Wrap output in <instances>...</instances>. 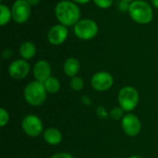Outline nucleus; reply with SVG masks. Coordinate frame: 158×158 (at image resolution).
<instances>
[{"instance_id": "30", "label": "nucleus", "mask_w": 158, "mask_h": 158, "mask_svg": "<svg viewBox=\"0 0 158 158\" xmlns=\"http://www.w3.org/2000/svg\"><path fill=\"white\" fill-rule=\"evenodd\" d=\"M0 1H3V0H0Z\"/></svg>"}, {"instance_id": "5", "label": "nucleus", "mask_w": 158, "mask_h": 158, "mask_svg": "<svg viewBox=\"0 0 158 158\" xmlns=\"http://www.w3.org/2000/svg\"><path fill=\"white\" fill-rule=\"evenodd\" d=\"M75 35L81 40H91L94 38L98 32V25L90 19H80L74 26Z\"/></svg>"}, {"instance_id": "3", "label": "nucleus", "mask_w": 158, "mask_h": 158, "mask_svg": "<svg viewBox=\"0 0 158 158\" xmlns=\"http://www.w3.org/2000/svg\"><path fill=\"white\" fill-rule=\"evenodd\" d=\"M23 94L24 98L29 105L32 106H39L44 103L47 92L44 88V83L33 81L26 85Z\"/></svg>"}, {"instance_id": "25", "label": "nucleus", "mask_w": 158, "mask_h": 158, "mask_svg": "<svg viewBox=\"0 0 158 158\" xmlns=\"http://www.w3.org/2000/svg\"><path fill=\"white\" fill-rule=\"evenodd\" d=\"M31 6H36L40 3V0H26Z\"/></svg>"}, {"instance_id": "20", "label": "nucleus", "mask_w": 158, "mask_h": 158, "mask_svg": "<svg viewBox=\"0 0 158 158\" xmlns=\"http://www.w3.org/2000/svg\"><path fill=\"white\" fill-rule=\"evenodd\" d=\"M8 120H9L8 113L4 108H1L0 109V126L5 127L7 124Z\"/></svg>"}, {"instance_id": "4", "label": "nucleus", "mask_w": 158, "mask_h": 158, "mask_svg": "<svg viewBox=\"0 0 158 158\" xmlns=\"http://www.w3.org/2000/svg\"><path fill=\"white\" fill-rule=\"evenodd\" d=\"M119 106L124 111L133 110L139 103V94L137 90L131 86L123 87L118 95Z\"/></svg>"}, {"instance_id": "16", "label": "nucleus", "mask_w": 158, "mask_h": 158, "mask_svg": "<svg viewBox=\"0 0 158 158\" xmlns=\"http://www.w3.org/2000/svg\"><path fill=\"white\" fill-rule=\"evenodd\" d=\"M44 88H45L46 92L49 93V94H56L60 89V82L55 77L48 78L44 82Z\"/></svg>"}, {"instance_id": "22", "label": "nucleus", "mask_w": 158, "mask_h": 158, "mask_svg": "<svg viewBox=\"0 0 158 158\" xmlns=\"http://www.w3.org/2000/svg\"><path fill=\"white\" fill-rule=\"evenodd\" d=\"M129 7H130V5L128 4L127 1H124L122 0L120 3H119V6L118 8L121 10V11H126V10H129Z\"/></svg>"}, {"instance_id": "10", "label": "nucleus", "mask_w": 158, "mask_h": 158, "mask_svg": "<svg viewBox=\"0 0 158 158\" xmlns=\"http://www.w3.org/2000/svg\"><path fill=\"white\" fill-rule=\"evenodd\" d=\"M30 72V65L25 59L14 60L8 68L9 75L16 80H22Z\"/></svg>"}, {"instance_id": "7", "label": "nucleus", "mask_w": 158, "mask_h": 158, "mask_svg": "<svg viewBox=\"0 0 158 158\" xmlns=\"http://www.w3.org/2000/svg\"><path fill=\"white\" fill-rule=\"evenodd\" d=\"M12 19L17 23L26 22L31 16V5L26 0H16L11 8Z\"/></svg>"}, {"instance_id": "8", "label": "nucleus", "mask_w": 158, "mask_h": 158, "mask_svg": "<svg viewBox=\"0 0 158 158\" xmlns=\"http://www.w3.org/2000/svg\"><path fill=\"white\" fill-rule=\"evenodd\" d=\"M114 82L113 76L107 71L96 72L91 80V84L93 88L98 92H105L109 90Z\"/></svg>"}, {"instance_id": "24", "label": "nucleus", "mask_w": 158, "mask_h": 158, "mask_svg": "<svg viewBox=\"0 0 158 158\" xmlns=\"http://www.w3.org/2000/svg\"><path fill=\"white\" fill-rule=\"evenodd\" d=\"M12 55H13V51H12L11 49H5V50L3 51V57H4L5 59L10 58V57L12 56Z\"/></svg>"}, {"instance_id": "17", "label": "nucleus", "mask_w": 158, "mask_h": 158, "mask_svg": "<svg viewBox=\"0 0 158 158\" xmlns=\"http://www.w3.org/2000/svg\"><path fill=\"white\" fill-rule=\"evenodd\" d=\"M0 25L4 26L9 22L10 19L12 18V13L11 10L3 4L0 5Z\"/></svg>"}, {"instance_id": "28", "label": "nucleus", "mask_w": 158, "mask_h": 158, "mask_svg": "<svg viewBox=\"0 0 158 158\" xmlns=\"http://www.w3.org/2000/svg\"><path fill=\"white\" fill-rule=\"evenodd\" d=\"M130 158H142V157H140V156H131Z\"/></svg>"}, {"instance_id": "6", "label": "nucleus", "mask_w": 158, "mask_h": 158, "mask_svg": "<svg viewBox=\"0 0 158 158\" xmlns=\"http://www.w3.org/2000/svg\"><path fill=\"white\" fill-rule=\"evenodd\" d=\"M21 128L23 131L30 137H37L39 136L44 129L43 122L35 115H27L22 122H21Z\"/></svg>"}, {"instance_id": "1", "label": "nucleus", "mask_w": 158, "mask_h": 158, "mask_svg": "<svg viewBox=\"0 0 158 158\" xmlns=\"http://www.w3.org/2000/svg\"><path fill=\"white\" fill-rule=\"evenodd\" d=\"M55 14L60 24L67 27L75 25L81 18V10L79 6L75 3L67 0L60 1L56 4Z\"/></svg>"}, {"instance_id": "13", "label": "nucleus", "mask_w": 158, "mask_h": 158, "mask_svg": "<svg viewBox=\"0 0 158 158\" xmlns=\"http://www.w3.org/2000/svg\"><path fill=\"white\" fill-rule=\"evenodd\" d=\"M44 140L50 145H57L62 141L61 132L56 128H48L44 131Z\"/></svg>"}, {"instance_id": "2", "label": "nucleus", "mask_w": 158, "mask_h": 158, "mask_svg": "<svg viewBox=\"0 0 158 158\" xmlns=\"http://www.w3.org/2000/svg\"><path fill=\"white\" fill-rule=\"evenodd\" d=\"M129 14L139 24H147L152 21L154 12L152 6L143 0H134L130 4Z\"/></svg>"}, {"instance_id": "21", "label": "nucleus", "mask_w": 158, "mask_h": 158, "mask_svg": "<svg viewBox=\"0 0 158 158\" xmlns=\"http://www.w3.org/2000/svg\"><path fill=\"white\" fill-rule=\"evenodd\" d=\"M94 3L100 8H108L109 6H111L113 0H94Z\"/></svg>"}, {"instance_id": "12", "label": "nucleus", "mask_w": 158, "mask_h": 158, "mask_svg": "<svg viewBox=\"0 0 158 158\" xmlns=\"http://www.w3.org/2000/svg\"><path fill=\"white\" fill-rule=\"evenodd\" d=\"M33 76L35 81L44 83L48 78L51 77V66L45 60H39L33 66Z\"/></svg>"}, {"instance_id": "18", "label": "nucleus", "mask_w": 158, "mask_h": 158, "mask_svg": "<svg viewBox=\"0 0 158 158\" xmlns=\"http://www.w3.org/2000/svg\"><path fill=\"white\" fill-rule=\"evenodd\" d=\"M83 85H84V82H83V80L81 77L75 76V77L71 78V80H70V87H71V89L73 91H75V92L81 91L83 88Z\"/></svg>"}, {"instance_id": "26", "label": "nucleus", "mask_w": 158, "mask_h": 158, "mask_svg": "<svg viewBox=\"0 0 158 158\" xmlns=\"http://www.w3.org/2000/svg\"><path fill=\"white\" fill-rule=\"evenodd\" d=\"M75 3H78V4H87L89 3L91 0H73Z\"/></svg>"}, {"instance_id": "19", "label": "nucleus", "mask_w": 158, "mask_h": 158, "mask_svg": "<svg viewBox=\"0 0 158 158\" xmlns=\"http://www.w3.org/2000/svg\"><path fill=\"white\" fill-rule=\"evenodd\" d=\"M110 117L114 119V120H118L120 118H123L124 117V110L120 107V106H118V107H115L111 110L110 112Z\"/></svg>"}, {"instance_id": "15", "label": "nucleus", "mask_w": 158, "mask_h": 158, "mask_svg": "<svg viewBox=\"0 0 158 158\" xmlns=\"http://www.w3.org/2000/svg\"><path fill=\"white\" fill-rule=\"evenodd\" d=\"M19 53L23 59H25V60L31 59L36 54V46L31 42H29V41L24 42L20 44L19 49Z\"/></svg>"}, {"instance_id": "9", "label": "nucleus", "mask_w": 158, "mask_h": 158, "mask_svg": "<svg viewBox=\"0 0 158 158\" xmlns=\"http://www.w3.org/2000/svg\"><path fill=\"white\" fill-rule=\"evenodd\" d=\"M123 131L131 137L137 136L142 130V124L139 118L133 114H126L121 121Z\"/></svg>"}, {"instance_id": "14", "label": "nucleus", "mask_w": 158, "mask_h": 158, "mask_svg": "<svg viewBox=\"0 0 158 158\" xmlns=\"http://www.w3.org/2000/svg\"><path fill=\"white\" fill-rule=\"evenodd\" d=\"M63 69H64V72L67 76L73 78L79 73V71L81 69V64L77 58L69 57L65 61Z\"/></svg>"}, {"instance_id": "23", "label": "nucleus", "mask_w": 158, "mask_h": 158, "mask_svg": "<svg viewBox=\"0 0 158 158\" xmlns=\"http://www.w3.org/2000/svg\"><path fill=\"white\" fill-rule=\"evenodd\" d=\"M50 158H74L71 155L69 154H67V153H59V154H56L53 156H51Z\"/></svg>"}, {"instance_id": "27", "label": "nucleus", "mask_w": 158, "mask_h": 158, "mask_svg": "<svg viewBox=\"0 0 158 158\" xmlns=\"http://www.w3.org/2000/svg\"><path fill=\"white\" fill-rule=\"evenodd\" d=\"M152 3L156 8H158V0H152Z\"/></svg>"}, {"instance_id": "29", "label": "nucleus", "mask_w": 158, "mask_h": 158, "mask_svg": "<svg viewBox=\"0 0 158 158\" xmlns=\"http://www.w3.org/2000/svg\"><path fill=\"white\" fill-rule=\"evenodd\" d=\"M124 1H127V2H133L134 0H124Z\"/></svg>"}, {"instance_id": "11", "label": "nucleus", "mask_w": 158, "mask_h": 158, "mask_svg": "<svg viewBox=\"0 0 158 158\" xmlns=\"http://www.w3.org/2000/svg\"><path fill=\"white\" fill-rule=\"evenodd\" d=\"M69 34V31L67 29V26L62 24H57L53 26L47 34V39L49 43L53 45H59L62 44Z\"/></svg>"}]
</instances>
